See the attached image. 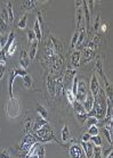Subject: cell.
<instances>
[{
  "mask_svg": "<svg viewBox=\"0 0 113 158\" xmlns=\"http://www.w3.org/2000/svg\"><path fill=\"white\" fill-rule=\"evenodd\" d=\"M6 114L9 118H16L19 115V98H9L6 104Z\"/></svg>",
  "mask_w": 113,
  "mask_h": 158,
  "instance_id": "1",
  "label": "cell"
},
{
  "mask_svg": "<svg viewBox=\"0 0 113 158\" xmlns=\"http://www.w3.org/2000/svg\"><path fill=\"white\" fill-rule=\"evenodd\" d=\"M88 85L85 80H79L78 81V89H77V93H75V100L82 104L88 93Z\"/></svg>",
  "mask_w": 113,
  "mask_h": 158,
  "instance_id": "2",
  "label": "cell"
},
{
  "mask_svg": "<svg viewBox=\"0 0 113 158\" xmlns=\"http://www.w3.org/2000/svg\"><path fill=\"white\" fill-rule=\"evenodd\" d=\"M33 32L36 34V39H37L38 42L41 41L42 39V33H41V13H39L37 15V18L34 21L33 24Z\"/></svg>",
  "mask_w": 113,
  "mask_h": 158,
  "instance_id": "3",
  "label": "cell"
},
{
  "mask_svg": "<svg viewBox=\"0 0 113 158\" xmlns=\"http://www.w3.org/2000/svg\"><path fill=\"white\" fill-rule=\"evenodd\" d=\"M81 6H82V1H79V0H77L75 1V19H77V31H79V27H80V24H82L83 23V19H82V16H83V13L81 10Z\"/></svg>",
  "mask_w": 113,
  "mask_h": 158,
  "instance_id": "4",
  "label": "cell"
},
{
  "mask_svg": "<svg viewBox=\"0 0 113 158\" xmlns=\"http://www.w3.org/2000/svg\"><path fill=\"white\" fill-rule=\"evenodd\" d=\"M99 89H101V83H99V80L97 79L96 74H94V75H93V77H91L90 88H89V91H90V93L93 94V97H94V98H96V97H97Z\"/></svg>",
  "mask_w": 113,
  "mask_h": 158,
  "instance_id": "5",
  "label": "cell"
},
{
  "mask_svg": "<svg viewBox=\"0 0 113 158\" xmlns=\"http://www.w3.org/2000/svg\"><path fill=\"white\" fill-rule=\"evenodd\" d=\"M69 152H70V157L71 158H82L83 150L80 144L74 143V144L69 147Z\"/></svg>",
  "mask_w": 113,
  "mask_h": 158,
  "instance_id": "6",
  "label": "cell"
},
{
  "mask_svg": "<svg viewBox=\"0 0 113 158\" xmlns=\"http://www.w3.org/2000/svg\"><path fill=\"white\" fill-rule=\"evenodd\" d=\"M75 76H77V69L73 68L71 65H69V67L66 68V72L63 75V82L65 83H71V81H73Z\"/></svg>",
  "mask_w": 113,
  "mask_h": 158,
  "instance_id": "7",
  "label": "cell"
},
{
  "mask_svg": "<svg viewBox=\"0 0 113 158\" xmlns=\"http://www.w3.org/2000/svg\"><path fill=\"white\" fill-rule=\"evenodd\" d=\"M94 100H95V98L93 97V94L90 93V91H88L86 99H85V101L82 102V107H83V109L86 110V113H89L91 110L93 105H94Z\"/></svg>",
  "mask_w": 113,
  "mask_h": 158,
  "instance_id": "8",
  "label": "cell"
},
{
  "mask_svg": "<svg viewBox=\"0 0 113 158\" xmlns=\"http://www.w3.org/2000/svg\"><path fill=\"white\" fill-rule=\"evenodd\" d=\"M80 59H81V53H80V50H75L74 53H72L71 56V66L73 68H77L80 67Z\"/></svg>",
  "mask_w": 113,
  "mask_h": 158,
  "instance_id": "9",
  "label": "cell"
},
{
  "mask_svg": "<svg viewBox=\"0 0 113 158\" xmlns=\"http://www.w3.org/2000/svg\"><path fill=\"white\" fill-rule=\"evenodd\" d=\"M80 146L82 148L83 152L86 154L87 158H91L93 157V149H94V144L89 141V142H81Z\"/></svg>",
  "mask_w": 113,
  "mask_h": 158,
  "instance_id": "10",
  "label": "cell"
},
{
  "mask_svg": "<svg viewBox=\"0 0 113 158\" xmlns=\"http://www.w3.org/2000/svg\"><path fill=\"white\" fill-rule=\"evenodd\" d=\"M47 89H48L50 96H55L56 94V79L48 76L47 79Z\"/></svg>",
  "mask_w": 113,
  "mask_h": 158,
  "instance_id": "11",
  "label": "cell"
},
{
  "mask_svg": "<svg viewBox=\"0 0 113 158\" xmlns=\"http://www.w3.org/2000/svg\"><path fill=\"white\" fill-rule=\"evenodd\" d=\"M29 63H30V59H29L27 53L25 51V50H22V53H21V57H19V64H21L22 68L27 69V67L29 66Z\"/></svg>",
  "mask_w": 113,
  "mask_h": 158,
  "instance_id": "12",
  "label": "cell"
},
{
  "mask_svg": "<svg viewBox=\"0 0 113 158\" xmlns=\"http://www.w3.org/2000/svg\"><path fill=\"white\" fill-rule=\"evenodd\" d=\"M64 90V82H63V75H60L56 77V94L58 97L62 96Z\"/></svg>",
  "mask_w": 113,
  "mask_h": 158,
  "instance_id": "13",
  "label": "cell"
},
{
  "mask_svg": "<svg viewBox=\"0 0 113 158\" xmlns=\"http://www.w3.org/2000/svg\"><path fill=\"white\" fill-rule=\"evenodd\" d=\"M47 123H48V122H47L45 118H41V117L39 116L37 118V120H36V122L33 123V126H32V131H31V133H32V132L38 131L39 128H41L42 126H45Z\"/></svg>",
  "mask_w": 113,
  "mask_h": 158,
  "instance_id": "14",
  "label": "cell"
},
{
  "mask_svg": "<svg viewBox=\"0 0 113 158\" xmlns=\"http://www.w3.org/2000/svg\"><path fill=\"white\" fill-rule=\"evenodd\" d=\"M61 138H62V141L63 142H68L71 139V133H70V130H69V126L66 124L63 126L62 131H61Z\"/></svg>",
  "mask_w": 113,
  "mask_h": 158,
  "instance_id": "15",
  "label": "cell"
},
{
  "mask_svg": "<svg viewBox=\"0 0 113 158\" xmlns=\"http://www.w3.org/2000/svg\"><path fill=\"white\" fill-rule=\"evenodd\" d=\"M15 74L14 72L11 71L9 74V81H8V94H9V98H13L14 94H13V85H14V81H15Z\"/></svg>",
  "mask_w": 113,
  "mask_h": 158,
  "instance_id": "16",
  "label": "cell"
},
{
  "mask_svg": "<svg viewBox=\"0 0 113 158\" xmlns=\"http://www.w3.org/2000/svg\"><path fill=\"white\" fill-rule=\"evenodd\" d=\"M36 6H37V2L33 1V0H27V1H22L21 2L22 9H25V10H31V9L36 8Z\"/></svg>",
  "mask_w": 113,
  "mask_h": 158,
  "instance_id": "17",
  "label": "cell"
},
{
  "mask_svg": "<svg viewBox=\"0 0 113 158\" xmlns=\"http://www.w3.org/2000/svg\"><path fill=\"white\" fill-rule=\"evenodd\" d=\"M38 43H39V42H38L37 40H34V41L31 43L30 53H27V56H29V59L30 60H33L34 57H36V53H37V49H38Z\"/></svg>",
  "mask_w": 113,
  "mask_h": 158,
  "instance_id": "18",
  "label": "cell"
},
{
  "mask_svg": "<svg viewBox=\"0 0 113 158\" xmlns=\"http://www.w3.org/2000/svg\"><path fill=\"white\" fill-rule=\"evenodd\" d=\"M72 107H73V110H74L75 114H86V110L83 109L82 104H81V102H79V101H77V100H75V101L73 102Z\"/></svg>",
  "mask_w": 113,
  "mask_h": 158,
  "instance_id": "19",
  "label": "cell"
},
{
  "mask_svg": "<svg viewBox=\"0 0 113 158\" xmlns=\"http://www.w3.org/2000/svg\"><path fill=\"white\" fill-rule=\"evenodd\" d=\"M5 8H6L8 14V22H14V10H13V6H11L10 1H8Z\"/></svg>",
  "mask_w": 113,
  "mask_h": 158,
  "instance_id": "20",
  "label": "cell"
},
{
  "mask_svg": "<svg viewBox=\"0 0 113 158\" xmlns=\"http://www.w3.org/2000/svg\"><path fill=\"white\" fill-rule=\"evenodd\" d=\"M40 144H41V143H39V142L33 143V144L30 147V149H29V151L27 152V155H25V157H24V158H30L31 156L36 155V151L38 150V148H39V146H40Z\"/></svg>",
  "mask_w": 113,
  "mask_h": 158,
  "instance_id": "21",
  "label": "cell"
},
{
  "mask_svg": "<svg viewBox=\"0 0 113 158\" xmlns=\"http://www.w3.org/2000/svg\"><path fill=\"white\" fill-rule=\"evenodd\" d=\"M22 79H23V83H24V88L25 89H32V85H33V80H32V77L27 74V75H25Z\"/></svg>",
  "mask_w": 113,
  "mask_h": 158,
  "instance_id": "22",
  "label": "cell"
},
{
  "mask_svg": "<svg viewBox=\"0 0 113 158\" xmlns=\"http://www.w3.org/2000/svg\"><path fill=\"white\" fill-rule=\"evenodd\" d=\"M37 113L39 114V116L41 117V118H47V116H48V113H47V109L44 107V106H41L40 104L37 106Z\"/></svg>",
  "mask_w": 113,
  "mask_h": 158,
  "instance_id": "23",
  "label": "cell"
},
{
  "mask_svg": "<svg viewBox=\"0 0 113 158\" xmlns=\"http://www.w3.org/2000/svg\"><path fill=\"white\" fill-rule=\"evenodd\" d=\"M87 133H88L90 136H98V134H99V128H98V125H91V126H89Z\"/></svg>",
  "mask_w": 113,
  "mask_h": 158,
  "instance_id": "24",
  "label": "cell"
},
{
  "mask_svg": "<svg viewBox=\"0 0 113 158\" xmlns=\"http://www.w3.org/2000/svg\"><path fill=\"white\" fill-rule=\"evenodd\" d=\"M78 38H79V31H75L73 37L71 39V43H70V49H74L78 43Z\"/></svg>",
  "mask_w": 113,
  "mask_h": 158,
  "instance_id": "25",
  "label": "cell"
},
{
  "mask_svg": "<svg viewBox=\"0 0 113 158\" xmlns=\"http://www.w3.org/2000/svg\"><path fill=\"white\" fill-rule=\"evenodd\" d=\"M13 72H14L15 76H21V77H24L25 75H27V69H24V68H22V67L14 68V69H13Z\"/></svg>",
  "mask_w": 113,
  "mask_h": 158,
  "instance_id": "26",
  "label": "cell"
},
{
  "mask_svg": "<svg viewBox=\"0 0 113 158\" xmlns=\"http://www.w3.org/2000/svg\"><path fill=\"white\" fill-rule=\"evenodd\" d=\"M102 154H103L102 147L94 146V149H93V157L94 158H102Z\"/></svg>",
  "mask_w": 113,
  "mask_h": 158,
  "instance_id": "27",
  "label": "cell"
},
{
  "mask_svg": "<svg viewBox=\"0 0 113 158\" xmlns=\"http://www.w3.org/2000/svg\"><path fill=\"white\" fill-rule=\"evenodd\" d=\"M27 15H23L19 19V22L17 23V27L21 29V30H24L25 26H27Z\"/></svg>",
  "mask_w": 113,
  "mask_h": 158,
  "instance_id": "28",
  "label": "cell"
},
{
  "mask_svg": "<svg viewBox=\"0 0 113 158\" xmlns=\"http://www.w3.org/2000/svg\"><path fill=\"white\" fill-rule=\"evenodd\" d=\"M90 141H93V144H95V146H97V147H102L103 140H102V138L99 136V134H98V136H91Z\"/></svg>",
  "mask_w": 113,
  "mask_h": 158,
  "instance_id": "29",
  "label": "cell"
},
{
  "mask_svg": "<svg viewBox=\"0 0 113 158\" xmlns=\"http://www.w3.org/2000/svg\"><path fill=\"white\" fill-rule=\"evenodd\" d=\"M25 122V128H24V131L27 132V133H31L32 131V126H33V122L31 118H27V120H24Z\"/></svg>",
  "mask_w": 113,
  "mask_h": 158,
  "instance_id": "30",
  "label": "cell"
},
{
  "mask_svg": "<svg viewBox=\"0 0 113 158\" xmlns=\"http://www.w3.org/2000/svg\"><path fill=\"white\" fill-rule=\"evenodd\" d=\"M65 93H66V98H68V101L70 102L71 105H73V102L75 101V97H74V94L72 93L71 89H68Z\"/></svg>",
  "mask_w": 113,
  "mask_h": 158,
  "instance_id": "31",
  "label": "cell"
},
{
  "mask_svg": "<svg viewBox=\"0 0 113 158\" xmlns=\"http://www.w3.org/2000/svg\"><path fill=\"white\" fill-rule=\"evenodd\" d=\"M34 40H37V39H36V34H34L33 30L31 29V30L27 31V42H29V45H31Z\"/></svg>",
  "mask_w": 113,
  "mask_h": 158,
  "instance_id": "32",
  "label": "cell"
},
{
  "mask_svg": "<svg viewBox=\"0 0 113 158\" xmlns=\"http://www.w3.org/2000/svg\"><path fill=\"white\" fill-rule=\"evenodd\" d=\"M75 117H77V120H79V123H81V124H85L87 118H88L87 113L86 114H75Z\"/></svg>",
  "mask_w": 113,
  "mask_h": 158,
  "instance_id": "33",
  "label": "cell"
},
{
  "mask_svg": "<svg viewBox=\"0 0 113 158\" xmlns=\"http://www.w3.org/2000/svg\"><path fill=\"white\" fill-rule=\"evenodd\" d=\"M16 47H17V45H16V42L14 41L13 43H11L10 47H9V49L7 50V53H6V55H7V56H9V57L13 56V55H14V53L16 51Z\"/></svg>",
  "mask_w": 113,
  "mask_h": 158,
  "instance_id": "34",
  "label": "cell"
},
{
  "mask_svg": "<svg viewBox=\"0 0 113 158\" xmlns=\"http://www.w3.org/2000/svg\"><path fill=\"white\" fill-rule=\"evenodd\" d=\"M7 39L8 37L6 34H2V33L0 34V49H4V47L7 43Z\"/></svg>",
  "mask_w": 113,
  "mask_h": 158,
  "instance_id": "35",
  "label": "cell"
},
{
  "mask_svg": "<svg viewBox=\"0 0 113 158\" xmlns=\"http://www.w3.org/2000/svg\"><path fill=\"white\" fill-rule=\"evenodd\" d=\"M38 154H36L38 156V158H45V147H44V144H40L39 148H38Z\"/></svg>",
  "mask_w": 113,
  "mask_h": 158,
  "instance_id": "36",
  "label": "cell"
},
{
  "mask_svg": "<svg viewBox=\"0 0 113 158\" xmlns=\"http://www.w3.org/2000/svg\"><path fill=\"white\" fill-rule=\"evenodd\" d=\"M8 29V23L7 22H5L4 19L0 17V34L1 33H4L5 31Z\"/></svg>",
  "mask_w": 113,
  "mask_h": 158,
  "instance_id": "37",
  "label": "cell"
},
{
  "mask_svg": "<svg viewBox=\"0 0 113 158\" xmlns=\"http://www.w3.org/2000/svg\"><path fill=\"white\" fill-rule=\"evenodd\" d=\"M86 122H87V124H88V128L91 126V125H97V123H98V120L96 117H88Z\"/></svg>",
  "mask_w": 113,
  "mask_h": 158,
  "instance_id": "38",
  "label": "cell"
},
{
  "mask_svg": "<svg viewBox=\"0 0 113 158\" xmlns=\"http://www.w3.org/2000/svg\"><path fill=\"white\" fill-rule=\"evenodd\" d=\"M0 158H10V154L7 149H4V150L0 151Z\"/></svg>",
  "mask_w": 113,
  "mask_h": 158,
  "instance_id": "39",
  "label": "cell"
},
{
  "mask_svg": "<svg viewBox=\"0 0 113 158\" xmlns=\"http://www.w3.org/2000/svg\"><path fill=\"white\" fill-rule=\"evenodd\" d=\"M0 17L4 19L5 22H8V14H7V10H6V8H2V10H1V15Z\"/></svg>",
  "mask_w": 113,
  "mask_h": 158,
  "instance_id": "40",
  "label": "cell"
},
{
  "mask_svg": "<svg viewBox=\"0 0 113 158\" xmlns=\"http://www.w3.org/2000/svg\"><path fill=\"white\" fill-rule=\"evenodd\" d=\"M90 138L91 136H89L88 133H85V134L82 136V138H81V140H82L81 142H89V141H90Z\"/></svg>",
  "mask_w": 113,
  "mask_h": 158,
  "instance_id": "41",
  "label": "cell"
},
{
  "mask_svg": "<svg viewBox=\"0 0 113 158\" xmlns=\"http://www.w3.org/2000/svg\"><path fill=\"white\" fill-rule=\"evenodd\" d=\"M98 27H99V15L96 16V19H95V23H94V30L98 31Z\"/></svg>",
  "mask_w": 113,
  "mask_h": 158,
  "instance_id": "42",
  "label": "cell"
},
{
  "mask_svg": "<svg viewBox=\"0 0 113 158\" xmlns=\"http://www.w3.org/2000/svg\"><path fill=\"white\" fill-rule=\"evenodd\" d=\"M5 72H6L5 65H0V80L2 79V76L5 75Z\"/></svg>",
  "mask_w": 113,
  "mask_h": 158,
  "instance_id": "43",
  "label": "cell"
},
{
  "mask_svg": "<svg viewBox=\"0 0 113 158\" xmlns=\"http://www.w3.org/2000/svg\"><path fill=\"white\" fill-rule=\"evenodd\" d=\"M112 151H113L112 147H110V148H109V150H105V152H104V156H105V157H106V156H107V155H109V154H111Z\"/></svg>",
  "mask_w": 113,
  "mask_h": 158,
  "instance_id": "44",
  "label": "cell"
},
{
  "mask_svg": "<svg viewBox=\"0 0 113 158\" xmlns=\"http://www.w3.org/2000/svg\"><path fill=\"white\" fill-rule=\"evenodd\" d=\"M102 31H103V32H105V31H106V24H103V25H102Z\"/></svg>",
  "mask_w": 113,
  "mask_h": 158,
  "instance_id": "45",
  "label": "cell"
},
{
  "mask_svg": "<svg viewBox=\"0 0 113 158\" xmlns=\"http://www.w3.org/2000/svg\"><path fill=\"white\" fill-rule=\"evenodd\" d=\"M105 158H112V152H111V154H109V155H107V156H106Z\"/></svg>",
  "mask_w": 113,
  "mask_h": 158,
  "instance_id": "46",
  "label": "cell"
},
{
  "mask_svg": "<svg viewBox=\"0 0 113 158\" xmlns=\"http://www.w3.org/2000/svg\"><path fill=\"white\" fill-rule=\"evenodd\" d=\"M30 158H38V156H37V155H33V156H31Z\"/></svg>",
  "mask_w": 113,
  "mask_h": 158,
  "instance_id": "47",
  "label": "cell"
}]
</instances>
